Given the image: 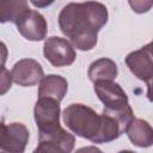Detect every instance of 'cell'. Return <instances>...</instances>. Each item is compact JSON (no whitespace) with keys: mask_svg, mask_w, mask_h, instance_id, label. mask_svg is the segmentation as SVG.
Wrapping results in <instances>:
<instances>
[{"mask_svg":"<svg viewBox=\"0 0 153 153\" xmlns=\"http://www.w3.org/2000/svg\"><path fill=\"white\" fill-rule=\"evenodd\" d=\"M108 17L106 6L99 1L69 2L59 14V26L73 48L88 51L96 47Z\"/></svg>","mask_w":153,"mask_h":153,"instance_id":"6da1fadb","label":"cell"},{"mask_svg":"<svg viewBox=\"0 0 153 153\" xmlns=\"http://www.w3.org/2000/svg\"><path fill=\"white\" fill-rule=\"evenodd\" d=\"M62 120L73 134L92 143H108L122 134L114 117L105 112L97 114L92 108L81 103L68 105L62 111Z\"/></svg>","mask_w":153,"mask_h":153,"instance_id":"7a4b0ae2","label":"cell"},{"mask_svg":"<svg viewBox=\"0 0 153 153\" xmlns=\"http://www.w3.org/2000/svg\"><path fill=\"white\" fill-rule=\"evenodd\" d=\"M29 137V129L23 123L0 122V153H24Z\"/></svg>","mask_w":153,"mask_h":153,"instance_id":"3957f363","label":"cell"},{"mask_svg":"<svg viewBox=\"0 0 153 153\" xmlns=\"http://www.w3.org/2000/svg\"><path fill=\"white\" fill-rule=\"evenodd\" d=\"M60 103L49 98H38L33 108V117L38 128V134H48L60 126Z\"/></svg>","mask_w":153,"mask_h":153,"instance_id":"277c9868","label":"cell"},{"mask_svg":"<svg viewBox=\"0 0 153 153\" xmlns=\"http://www.w3.org/2000/svg\"><path fill=\"white\" fill-rule=\"evenodd\" d=\"M43 55L54 67L71 66L76 57L75 49L69 43V41L59 36L45 38L43 45Z\"/></svg>","mask_w":153,"mask_h":153,"instance_id":"5b68a950","label":"cell"},{"mask_svg":"<svg viewBox=\"0 0 153 153\" xmlns=\"http://www.w3.org/2000/svg\"><path fill=\"white\" fill-rule=\"evenodd\" d=\"M75 137L62 127L48 133L38 134V146L32 153H72Z\"/></svg>","mask_w":153,"mask_h":153,"instance_id":"8992f818","label":"cell"},{"mask_svg":"<svg viewBox=\"0 0 153 153\" xmlns=\"http://www.w3.org/2000/svg\"><path fill=\"white\" fill-rule=\"evenodd\" d=\"M126 65L129 71L140 80L145 81L148 87V96L151 88V80L153 76L152 61V43H147L142 48L129 53L126 57Z\"/></svg>","mask_w":153,"mask_h":153,"instance_id":"52a82bcc","label":"cell"},{"mask_svg":"<svg viewBox=\"0 0 153 153\" xmlns=\"http://www.w3.org/2000/svg\"><path fill=\"white\" fill-rule=\"evenodd\" d=\"M94 92L106 110H121L129 105L128 96L120 84L111 80H100L94 82Z\"/></svg>","mask_w":153,"mask_h":153,"instance_id":"ba28073f","label":"cell"},{"mask_svg":"<svg viewBox=\"0 0 153 153\" xmlns=\"http://www.w3.org/2000/svg\"><path fill=\"white\" fill-rule=\"evenodd\" d=\"M16 25L19 33L29 41L38 42L47 37V32H48L47 20L38 11L29 10L26 13H24L20 17V19L16 23Z\"/></svg>","mask_w":153,"mask_h":153,"instance_id":"9c48e42d","label":"cell"},{"mask_svg":"<svg viewBox=\"0 0 153 153\" xmlns=\"http://www.w3.org/2000/svg\"><path fill=\"white\" fill-rule=\"evenodd\" d=\"M12 81L23 87L37 85L44 76L41 63L33 59H22L16 62L11 71Z\"/></svg>","mask_w":153,"mask_h":153,"instance_id":"30bf717a","label":"cell"},{"mask_svg":"<svg viewBox=\"0 0 153 153\" xmlns=\"http://www.w3.org/2000/svg\"><path fill=\"white\" fill-rule=\"evenodd\" d=\"M68 90V81L57 74L44 75L39 81L38 86V98H49L56 102H61Z\"/></svg>","mask_w":153,"mask_h":153,"instance_id":"8fae6325","label":"cell"},{"mask_svg":"<svg viewBox=\"0 0 153 153\" xmlns=\"http://www.w3.org/2000/svg\"><path fill=\"white\" fill-rule=\"evenodd\" d=\"M126 133L131 143L137 147L147 148L151 147L153 143V129L151 124L142 118L134 117L128 126Z\"/></svg>","mask_w":153,"mask_h":153,"instance_id":"7c38bea8","label":"cell"},{"mask_svg":"<svg viewBox=\"0 0 153 153\" xmlns=\"http://www.w3.org/2000/svg\"><path fill=\"white\" fill-rule=\"evenodd\" d=\"M117 65L114 60L109 57H100L96 61H93L87 71L88 79L94 84L96 81L100 80H111L117 76Z\"/></svg>","mask_w":153,"mask_h":153,"instance_id":"4fadbf2b","label":"cell"},{"mask_svg":"<svg viewBox=\"0 0 153 153\" xmlns=\"http://www.w3.org/2000/svg\"><path fill=\"white\" fill-rule=\"evenodd\" d=\"M30 10L24 0H0V23H17Z\"/></svg>","mask_w":153,"mask_h":153,"instance_id":"5bb4252c","label":"cell"},{"mask_svg":"<svg viewBox=\"0 0 153 153\" xmlns=\"http://www.w3.org/2000/svg\"><path fill=\"white\" fill-rule=\"evenodd\" d=\"M12 87V76L11 73L4 67L0 66V96L6 94Z\"/></svg>","mask_w":153,"mask_h":153,"instance_id":"9a60e30c","label":"cell"},{"mask_svg":"<svg viewBox=\"0 0 153 153\" xmlns=\"http://www.w3.org/2000/svg\"><path fill=\"white\" fill-rule=\"evenodd\" d=\"M129 5L133 7V11L137 12V13H143L149 11L151 6H152V1H129Z\"/></svg>","mask_w":153,"mask_h":153,"instance_id":"2e32d148","label":"cell"},{"mask_svg":"<svg viewBox=\"0 0 153 153\" xmlns=\"http://www.w3.org/2000/svg\"><path fill=\"white\" fill-rule=\"evenodd\" d=\"M7 56H8V50L7 47L4 42L0 41V66H4L7 61Z\"/></svg>","mask_w":153,"mask_h":153,"instance_id":"e0dca14e","label":"cell"},{"mask_svg":"<svg viewBox=\"0 0 153 153\" xmlns=\"http://www.w3.org/2000/svg\"><path fill=\"white\" fill-rule=\"evenodd\" d=\"M75 153H103V152L96 146H86V147L76 149Z\"/></svg>","mask_w":153,"mask_h":153,"instance_id":"ac0fdd59","label":"cell"},{"mask_svg":"<svg viewBox=\"0 0 153 153\" xmlns=\"http://www.w3.org/2000/svg\"><path fill=\"white\" fill-rule=\"evenodd\" d=\"M118 153H136V152H133V151H129V149H123V151H120Z\"/></svg>","mask_w":153,"mask_h":153,"instance_id":"d6986e66","label":"cell"}]
</instances>
